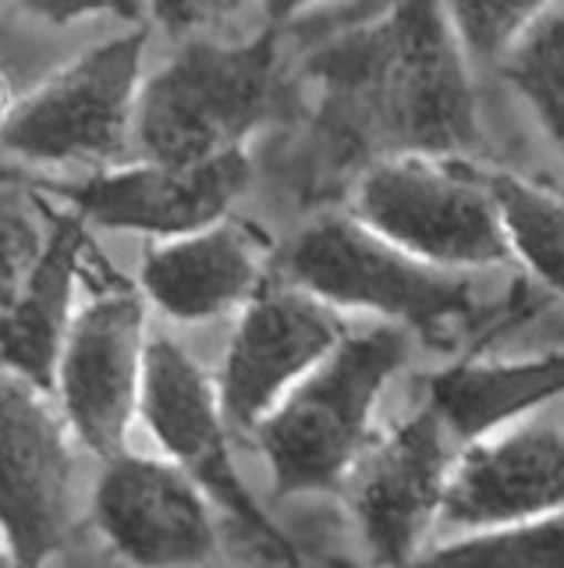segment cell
I'll return each instance as SVG.
<instances>
[{
    "label": "cell",
    "instance_id": "obj_18",
    "mask_svg": "<svg viewBox=\"0 0 564 568\" xmlns=\"http://www.w3.org/2000/svg\"><path fill=\"white\" fill-rule=\"evenodd\" d=\"M486 185L501 213L507 253L564 295V195L511 171L490 174Z\"/></svg>",
    "mask_w": 564,
    "mask_h": 568
},
{
    "label": "cell",
    "instance_id": "obj_9",
    "mask_svg": "<svg viewBox=\"0 0 564 568\" xmlns=\"http://www.w3.org/2000/svg\"><path fill=\"white\" fill-rule=\"evenodd\" d=\"M451 434L427 405L394 430L369 440L348 476V505L362 544L377 565L409 568L422 555V540L444 511L454 455Z\"/></svg>",
    "mask_w": 564,
    "mask_h": 568
},
{
    "label": "cell",
    "instance_id": "obj_2",
    "mask_svg": "<svg viewBox=\"0 0 564 568\" xmlns=\"http://www.w3.org/2000/svg\"><path fill=\"white\" fill-rule=\"evenodd\" d=\"M280 106L277 32L245 43L192 40L143 82L135 142L143 160L199 168L245 150Z\"/></svg>",
    "mask_w": 564,
    "mask_h": 568
},
{
    "label": "cell",
    "instance_id": "obj_5",
    "mask_svg": "<svg viewBox=\"0 0 564 568\" xmlns=\"http://www.w3.org/2000/svg\"><path fill=\"white\" fill-rule=\"evenodd\" d=\"M351 217L437 271H472L511 256L486 178L465 174L448 156L377 160L359 178Z\"/></svg>",
    "mask_w": 564,
    "mask_h": 568
},
{
    "label": "cell",
    "instance_id": "obj_20",
    "mask_svg": "<svg viewBox=\"0 0 564 568\" xmlns=\"http://www.w3.org/2000/svg\"><path fill=\"white\" fill-rule=\"evenodd\" d=\"M501 75L533 106L546 139L564 153V8L554 4L536 14V22L501 64Z\"/></svg>",
    "mask_w": 564,
    "mask_h": 568
},
{
    "label": "cell",
    "instance_id": "obj_21",
    "mask_svg": "<svg viewBox=\"0 0 564 568\" xmlns=\"http://www.w3.org/2000/svg\"><path fill=\"white\" fill-rule=\"evenodd\" d=\"M540 11L543 4H451L448 18L465 58L501 68Z\"/></svg>",
    "mask_w": 564,
    "mask_h": 568
},
{
    "label": "cell",
    "instance_id": "obj_3",
    "mask_svg": "<svg viewBox=\"0 0 564 568\" xmlns=\"http://www.w3.org/2000/svg\"><path fill=\"white\" fill-rule=\"evenodd\" d=\"M409 359L401 327L345 337L256 430L280 497L345 487L369 448V416L387 381Z\"/></svg>",
    "mask_w": 564,
    "mask_h": 568
},
{
    "label": "cell",
    "instance_id": "obj_12",
    "mask_svg": "<svg viewBox=\"0 0 564 568\" xmlns=\"http://www.w3.org/2000/svg\"><path fill=\"white\" fill-rule=\"evenodd\" d=\"M93 515L107 544L135 568H199L217 550L206 494L161 458L125 452L103 462Z\"/></svg>",
    "mask_w": 564,
    "mask_h": 568
},
{
    "label": "cell",
    "instance_id": "obj_4",
    "mask_svg": "<svg viewBox=\"0 0 564 568\" xmlns=\"http://www.w3.org/2000/svg\"><path fill=\"white\" fill-rule=\"evenodd\" d=\"M285 274L330 310H366L430 337L475 316L465 277L401 253L351 213H324L298 231L285 248Z\"/></svg>",
    "mask_w": 564,
    "mask_h": 568
},
{
    "label": "cell",
    "instance_id": "obj_8",
    "mask_svg": "<svg viewBox=\"0 0 564 568\" xmlns=\"http://www.w3.org/2000/svg\"><path fill=\"white\" fill-rule=\"evenodd\" d=\"M146 359V310L132 292L100 295L75 316L54 390L68 430L103 462L125 455L143 408Z\"/></svg>",
    "mask_w": 564,
    "mask_h": 568
},
{
    "label": "cell",
    "instance_id": "obj_17",
    "mask_svg": "<svg viewBox=\"0 0 564 568\" xmlns=\"http://www.w3.org/2000/svg\"><path fill=\"white\" fill-rule=\"evenodd\" d=\"M564 395V348L533 359L458 363L430 381V408L454 440H486L533 408Z\"/></svg>",
    "mask_w": 564,
    "mask_h": 568
},
{
    "label": "cell",
    "instance_id": "obj_19",
    "mask_svg": "<svg viewBox=\"0 0 564 568\" xmlns=\"http://www.w3.org/2000/svg\"><path fill=\"white\" fill-rule=\"evenodd\" d=\"M409 568H564V511L469 532L454 544L422 550Z\"/></svg>",
    "mask_w": 564,
    "mask_h": 568
},
{
    "label": "cell",
    "instance_id": "obj_1",
    "mask_svg": "<svg viewBox=\"0 0 564 568\" xmlns=\"http://www.w3.org/2000/svg\"><path fill=\"white\" fill-rule=\"evenodd\" d=\"M338 111L391 156H454L483 150L469 58L448 8L398 4L312 61Z\"/></svg>",
    "mask_w": 564,
    "mask_h": 568
},
{
    "label": "cell",
    "instance_id": "obj_16",
    "mask_svg": "<svg viewBox=\"0 0 564 568\" xmlns=\"http://www.w3.org/2000/svg\"><path fill=\"white\" fill-rule=\"evenodd\" d=\"M82 217H61L58 231L47 239V253L22 292L4 306V366L8 377L32 384L50 395L58 384V363L75 316V281L85 256Z\"/></svg>",
    "mask_w": 564,
    "mask_h": 568
},
{
    "label": "cell",
    "instance_id": "obj_10",
    "mask_svg": "<svg viewBox=\"0 0 564 568\" xmlns=\"http://www.w3.org/2000/svg\"><path fill=\"white\" fill-rule=\"evenodd\" d=\"M68 423L43 390L4 377L0 476H4L8 568H43L75 523V455Z\"/></svg>",
    "mask_w": 564,
    "mask_h": 568
},
{
    "label": "cell",
    "instance_id": "obj_6",
    "mask_svg": "<svg viewBox=\"0 0 564 568\" xmlns=\"http://www.w3.org/2000/svg\"><path fill=\"white\" fill-rule=\"evenodd\" d=\"M146 29L121 32L8 103L4 150L29 164H107L125 153L139 118Z\"/></svg>",
    "mask_w": 564,
    "mask_h": 568
},
{
    "label": "cell",
    "instance_id": "obj_14",
    "mask_svg": "<svg viewBox=\"0 0 564 568\" xmlns=\"http://www.w3.org/2000/svg\"><path fill=\"white\" fill-rule=\"evenodd\" d=\"M564 511V430L511 426L469 444L451 469L440 519L458 529H501Z\"/></svg>",
    "mask_w": 564,
    "mask_h": 568
},
{
    "label": "cell",
    "instance_id": "obj_15",
    "mask_svg": "<svg viewBox=\"0 0 564 568\" xmlns=\"http://www.w3.org/2000/svg\"><path fill=\"white\" fill-rule=\"evenodd\" d=\"M263 253L267 239L235 221L156 242L143 260V292L178 324H206L263 292Z\"/></svg>",
    "mask_w": 564,
    "mask_h": 568
},
{
    "label": "cell",
    "instance_id": "obj_7",
    "mask_svg": "<svg viewBox=\"0 0 564 568\" xmlns=\"http://www.w3.org/2000/svg\"><path fill=\"white\" fill-rule=\"evenodd\" d=\"M224 416L221 390L203 373V366L167 337L150 342L139 419L146 423V430L164 448V455H171V466H178L206 494V501L232 515L267 555L291 561L295 550L288 537L270 523V515L242 484L232 444H227Z\"/></svg>",
    "mask_w": 564,
    "mask_h": 568
},
{
    "label": "cell",
    "instance_id": "obj_11",
    "mask_svg": "<svg viewBox=\"0 0 564 568\" xmlns=\"http://www.w3.org/2000/svg\"><path fill=\"white\" fill-rule=\"evenodd\" d=\"M327 302L302 288H263L245 306L224 355L221 402L245 430H259L274 408L345 345Z\"/></svg>",
    "mask_w": 564,
    "mask_h": 568
},
{
    "label": "cell",
    "instance_id": "obj_13",
    "mask_svg": "<svg viewBox=\"0 0 564 568\" xmlns=\"http://www.w3.org/2000/svg\"><path fill=\"white\" fill-rule=\"evenodd\" d=\"M249 185L253 160L242 150L199 168L143 160V164L103 171L75 185H54L50 192L64 195L82 221L174 242L224 224L227 210L249 192Z\"/></svg>",
    "mask_w": 564,
    "mask_h": 568
},
{
    "label": "cell",
    "instance_id": "obj_22",
    "mask_svg": "<svg viewBox=\"0 0 564 568\" xmlns=\"http://www.w3.org/2000/svg\"><path fill=\"white\" fill-rule=\"evenodd\" d=\"M0 253H4V263H0V277H4V306L22 292V284L32 277V271L40 266L47 242L40 235L37 221L29 217V210L19 206V200L8 192L4 200V221H0Z\"/></svg>",
    "mask_w": 564,
    "mask_h": 568
}]
</instances>
